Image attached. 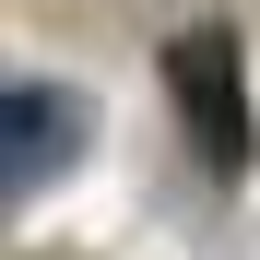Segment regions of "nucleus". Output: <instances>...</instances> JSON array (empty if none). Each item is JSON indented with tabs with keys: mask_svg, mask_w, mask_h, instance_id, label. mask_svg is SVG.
Listing matches in <instances>:
<instances>
[{
	"mask_svg": "<svg viewBox=\"0 0 260 260\" xmlns=\"http://www.w3.org/2000/svg\"><path fill=\"white\" fill-rule=\"evenodd\" d=\"M166 95H178V130H189V154L213 166V178H248L260 118H248V48H237V24L166 36Z\"/></svg>",
	"mask_w": 260,
	"mask_h": 260,
	"instance_id": "1",
	"label": "nucleus"
},
{
	"mask_svg": "<svg viewBox=\"0 0 260 260\" xmlns=\"http://www.w3.org/2000/svg\"><path fill=\"white\" fill-rule=\"evenodd\" d=\"M83 142H95V95L36 83V71L0 95V189H12V201H36L48 178H71V166H83Z\"/></svg>",
	"mask_w": 260,
	"mask_h": 260,
	"instance_id": "2",
	"label": "nucleus"
}]
</instances>
